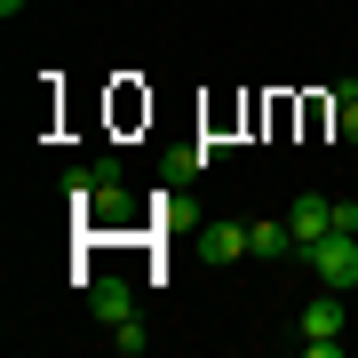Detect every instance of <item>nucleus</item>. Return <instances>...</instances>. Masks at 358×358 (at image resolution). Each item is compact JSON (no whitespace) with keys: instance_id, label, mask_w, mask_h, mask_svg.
<instances>
[{"instance_id":"nucleus-1","label":"nucleus","mask_w":358,"mask_h":358,"mask_svg":"<svg viewBox=\"0 0 358 358\" xmlns=\"http://www.w3.org/2000/svg\"><path fill=\"white\" fill-rule=\"evenodd\" d=\"M303 263L319 271V287L350 294V287H358V231H327L319 247H303Z\"/></svg>"},{"instance_id":"nucleus-2","label":"nucleus","mask_w":358,"mask_h":358,"mask_svg":"<svg viewBox=\"0 0 358 358\" xmlns=\"http://www.w3.org/2000/svg\"><path fill=\"white\" fill-rule=\"evenodd\" d=\"M303 350L310 358H334V350H343V294H319V303H303Z\"/></svg>"},{"instance_id":"nucleus-3","label":"nucleus","mask_w":358,"mask_h":358,"mask_svg":"<svg viewBox=\"0 0 358 358\" xmlns=\"http://www.w3.org/2000/svg\"><path fill=\"white\" fill-rule=\"evenodd\" d=\"M247 255H263V263H303V239H294L287 215H271V223H247Z\"/></svg>"},{"instance_id":"nucleus-4","label":"nucleus","mask_w":358,"mask_h":358,"mask_svg":"<svg viewBox=\"0 0 358 358\" xmlns=\"http://www.w3.org/2000/svg\"><path fill=\"white\" fill-rule=\"evenodd\" d=\"M287 223H294V239H303V247H319L327 231H334V199H327V192H303V199L287 207Z\"/></svg>"},{"instance_id":"nucleus-5","label":"nucleus","mask_w":358,"mask_h":358,"mask_svg":"<svg viewBox=\"0 0 358 358\" xmlns=\"http://www.w3.org/2000/svg\"><path fill=\"white\" fill-rule=\"evenodd\" d=\"M88 310H96L103 327H120V319L136 310V287H128V279H96V287H88Z\"/></svg>"},{"instance_id":"nucleus-6","label":"nucleus","mask_w":358,"mask_h":358,"mask_svg":"<svg viewBox=\"0 0 358 358\" xmlns=\"http://www.w3.org/2000/svg\"><path fill=\"white\" fill-rule=\"evenodd\" d=\"M199 255H207V263H239V255H247V223H207V231H199Z\"/></svg>"},{"instance_id":"nucleus-7","label":"nucleus","mask_w":358,"mask_h":358,"mask_svg":"<svg viewBox=\"0 0 358 358\" xmlns=\"http://www.w3.org/2000/svg\"><path fill=\"white\" fill-rule=\"evenodd\" d=\"M334 128L343 143H358V80H334Z\"/></svg>"},{"instance_id":"nucleus-8","label":"nucleus","mask_w":358,"mask_h":358,"mask_svg":"<svg viewBox=\"0 0 358 358\" xmlns=\"http://www.w3.org/2000/svg\"><path fill=\"white\" fill-rule=\"evenodd\" d=\"M143 343H152V327H143L136 310H128V319L112 327V350H120V358H143Z\"/></svg>"},{"instance_id":"nucleus-9","label":"nucleus","mask_w":358,"mask_h":358,"mask_svg":"<svg viewBox=\"0 0 358 358\" xmlns=\"http://www.w3.org/2000/svg\"><path fill=\"white\" fill-rule=\"evenodd\" d=\"M334 231H358V199H334Z\"/></svg>"},{"instance_id":"nucleus-10","label":"nucleus","mask_w":358,"mask_h":358,"mask_svg":"<svg viewBox=\"0 0 358 358\" xmlns=\"http://www.w3.org/2000/svg\"><path fill=\"white\" fill-rule=\"evenodd\" d=\"M0 16H24V0H0Z\"/></svg>"}]
</instances>
